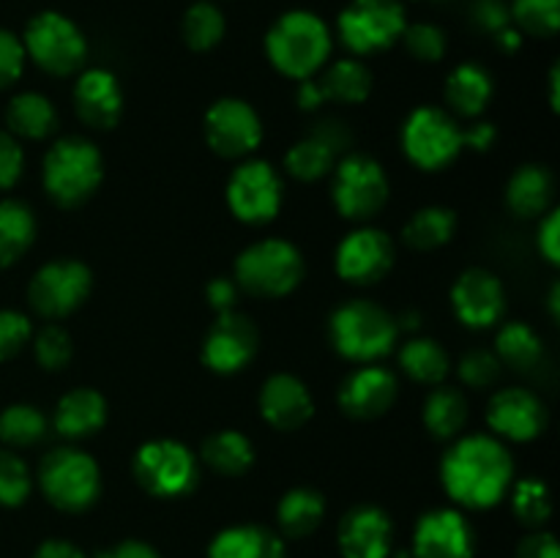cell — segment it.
Wrapping results in <instances>:
<instances>
[{
  "mask_svg": "<svg viewBox=\"0 0 560 558\" xmlns=\"http://www.w3.org/2000/svg\"><path fill=\"white\" fill-rule=\"evenodd\" d=\"M441 479L459 507L490 509L512 487V454L492 435L459 438L443 457Z\"/></svg>",
  "mask_w": 560,
  "mask_h": 558,
  "instance_id": "6da1fadb",
  "label": "cell"
},
{
  "mask_svg": "<svg viewBox=\"0 0 560 558\" xmlns=\"http://www.w3.org/2000/svg\"><path fill=\"white\" fill-rule=\"evenodd\" d=\"M266 55L284 77L310 80L331 55V31L312 11H288L268 31Z\"/></svg>",
  "mask_w": 560,
  "mask_h": 558,
  "instance_id": "7a4b0ae2",
  "label": "cell"
},
{
  "mask_svg": "<svg viewBox=\"0 0 560 558\" xmlns=\"http://www.w3.org/2000/svg\"><path fill=\"white\" fill-rule=\"evenodd\" d=\"M44 189L60 208H77L91 200L104 175L98 148L85 137H60L44 156Z\"/></svg>",
  "mask_w": 560,
  "mask_h": 558,
  "instance_id": "3957f363",
  "label": "cell"
},
{
  "mask_svg": "<svg viewBox=\"0 0 560 558\" xmlns=\"http://www.w3.org/2000/svg\"><path fill=\"white\" fill-rule=\"evenodd\" d=\"M399 321L372 301L355 299L339 306L328 321L334 350L350 361H377L397 345Z\"/></svg>",
  "mask_w": 560,
  "mask_h": 558,
  "instance_id": "277c9868",
  "label": "cell"
},
{
  "mask_svg": "<svg viewBox=\"0 0 560 558\" xmlns=\"http://www.w3.org/2000/svg\"><path fill=\"white\" fill-rule=\"evenodd\" d=\"M304 279V257L290 241L266 239L246 246L235 260V284L257 299L293 293Z\"/></svg>",
  "mask_w": 560,
  "mask_h": 558,
  "instance_id": "5b68a950",
  "label": "cell"
},
{
  "mask_svg": "<svg viewBox=\"0 0 560 558\" xmlns=\"http://www.w3.org/2000/svg\"><path fill=\"white\" fill-rule=\"evenodd\" d=\"M38 485L52 507L63 512H85L102 492V470L82 449L60 446L42 460Z\"/></svg>",
  "mask_w": 560,
  "mask_h": 558,
  "instance_id": "8992f818",
  "label": "cell"
},
{
  "mask_svg": "<svg viewBox=\"0 0 560 558\" xmlns=\"http://www.w3.org/2000/svg\"><path fill=\"white\" fill-rule=\"evenodd\" d=\"M27 58L36 60L38 69L55 77H69L82 69L88 58V42L80 27L58 11H42L33 16L22 38Z\"/></svg>",
  "mask_w": 560,
  "mask_h": 558,
  "instance_id": "52a82bcc",
  "label": "cell"
},
{
  "mask_svg": "<svg viewBox=\"0 0 560 558\" xmlns=\"http://www.w3.org/2000/svg\"><path fill=\"white\" fill-rule=\"evenodd\" d=\"M402 151L416 167L435 173L457 162L465 151L463 129L446 109L419 107L402 126Z\"/></svg>",
  "mask_w": 560,
  "mask_h": 558,
  "instance_id": "ba28073f",
  "label": "cell"
},
{
  "mask_svg": "<svg viewBox=\"0 0 560 558\" xmlns=\"http://www.w3.org/2000/svg\"><path fill=\"white\" fill-rule=\"evenodd\" d=\"M135 479L137 485L153 498H180L186 492L195 490L197 476V460L184 443L170 441V438H159V441H148L137 449L135 454Z\"/></svg>",
  "mask_w": 560,
  "mask_h": 558,
  "instance_id": "9c48e42d",
  "label": "cell"
},
{
  "mask_svg": "<svg viewBox=\"0 0 560 558\" xmlns=\"http://www.w3.org/2000/svg\"><path fill=\"white\" fill-rule=\"evenodd\" d=\"M334 206L345 219L364 222L388 202V178L381 164L366 153H345L334 164Z\"/></svg>",
  "mask_w": 560,
  "mask_h": 558,
  "instance_id": "30bf717a",
  "label": "cell"
},
{
  "mask_svg": "<svg viewBox=\"0 0 560 558\" xmlns=\"http://www.w3.org/2000/svg\"><path fill=\"white\" fill-rule=\"evenodd\" d=\"M408 16L399 0H353L337 20L339 38L355 55L388 49L402 38Z\"/></svg>",
  "mask_w": 560,
  "mask_h": 558,
  "instance_id": "8fae6325",
  "label": "cell"
},
{
  "mask_svg": "<svg viewBox=\"0 0 560 558\" xmlns=\"http://www.w3.org/2000/svg\"><path fill=\"white\" fill-rule=\"evenodd\" d=\"M91 268L80 260H52L38 268L27 288L31 306L44 317H66L91 295Z\"/></svg>",
  "mask_w": 560,
  "mask_h": 558,
  "instance_id": "7c38bea8",
  "label": "cell"
},
{
  "mask_svg": "<svg viewBox=\"0 0 560 558\" xmlns=\"http://www.w3.org/2000/svg\"><path fill=\"white\" fill-rule=\"evenodd\" d=\"M282 178L262 159L244 162L228 181L230 211L246 224H266L277 219L279 208H282Z\"/></svg>",
  "mask_w": 560,
  "mask_h": 558,
  "instance_id": "4fadbf2b",
  "label": "cell"
},
{
  "mask_svg": "<svg viewBox=\"0 0 560 558\" xmlns=\"http://www.w3.org/2000/svg\"><path fill=\"white\" fill-rule=\"evenodd\" d=\"M206 142L224 159L249 156L262 142L260 115L244 98H219L206 113Z\"/></svg>",
  "mask_w": 560,
  "mask_h": 558,
  "instance_id": "5bb4252c",
  "label": "cell"
},
{
  "mask_svg": "<svg viewBox=\"0 0 560 558\" xmlns=\"http://www.w3.org/2000/svg\"><path fill=\"white\" fill-rule=\"evenodd\" d=\"M260 334L241 312H222L202 339V364L219 375L241 372L257 353Z\"/></svg>",
  "mask_w": 560,
  "mask_h": 558,
  "instance_id": "9a60e30c",
  "label": "cell"
},
{
  "mask_svg": "<svg viewBox=\"0 0 560 558\" xmlns=\"http://www.w3.org/2000/svg\"><path fill=\"white\" fill-rule=\"evenodd\" d=\"M394 244L383 230L359 228L337 246V274L350 284H375L392 271Z\"/></svg>",
  "mask_w": 560,
  "mask_h": 558,
  "instance_id": "2e32d148",
  "label": "cell"
},
{
  "mask_svg": "<svg viewBox=\"0 0 560 558\" xmlns=\"http://www.w3.org/2000/svg\"><path fill=\"white\" fill-rule=\"evenodd\" d=\"M452 306L468 328H490L506 312V290L487 268H468L452 288Z\"/></svg>",
  "mask_w": 560,
  "mask_h": 558,
  "instance_id": "e0dca14e",
  "label": "cell"
},
{
  "mask_svg": "<svg viewBox=\"0 0 560 558\" xmlns=\"http://www.w3.org/2000/svg\"><path fill=\"white\" fill-rule=\"evenodd\" d=\"M474 528L457 509H432L416 523V558H474Z\"/></svg>",
  "mask_w": 560,
  "mask_h": 558,
  "instance_id": "ac0fdd59",
  "label": "cell"
},
{
  "mask_svg": "<svg viewBox=\"0 0 560 558\" xmlns=\"http://www.w3.org/2000/svg\"><path fill=\"white\" fill-rule=\"evenodd\" d=\"M487 425L498 438H506V441H534L545 432V403L525 388H503L487 405Z\"/></svg>",
  "mask_w": 560,
  "mask_h": 558,
  "instance_id": "d6986e66",
  "label": "cell"
},
{
  "mask_svg": "<svg viewBox=\"0 0 560 558\" xmlns=\"http://www.w3.org/2000/svg\"><path fill=\"white\" fill-rule=\"evenodd\" d=\"M397 377L386 367H359L339 383V408L350 419H377L397 399Z\"/></svg>",
  "mask_w": 560,
  "mask_h": 558,
  "instance_id": "ffe728a7",
  "label": "cell"
},
{
  "mask_svg": "<svg viewBox=\"0 0 560 558\" xmlns=\"http://www.w3.org/2000/svg\"><path fill=\"white\" fill-rule=\"evenodd\" d=\"M392 534V518L381 507L361 503L339 523V550L345 558H388Z\"/></svg>",
  "mask_w": 560,
  "mask_h": 558,
  "instance_id": "44dd1931",
  "label": "cell"
},
{
  "mask_svg": "<svg viewBox=\"0 0 560 558\" xmlns=\"http://www.w3.org/2000/svg\"><path fill=\"white\" fill-rule=\"evenodd\" d=\"M74 109L91 129H113L124 115V93L118 77L107 69L82 71L74 85Z\"/></svg>",
  "mask_w": 560,
  "mask_h": 558,
  "instance_id": "7402d4cb",
  "label": "cell"
},
{
  "mask_svg": "<svg viewBox=\"0 0 560 558\" xmlns=\"http://www.w3.org/2000/svg\"><path fill=\"white\" fill-rule=\"evenodd\" d=\"M312 403L310 388L304 386V381H299L295 375H271L260 388V414L273 430H299L306 421L312 419Z\"/></svg>",
  "mask_w": 560,
  "mask_h": 558,
  "instance_id": "603a6c76",
  "label": "cell"
},
{
  "mask_svg": "<svg viewBox=\"0 0 560 558\" xmlns=\"http://www.w3.org/2000/svg\"><path fill=\"white\" fill-rule=\"evenodd\" d=\"M350 142L348 131L339 129V124L317 126L312 135L295 142L284 156V167L293 178L299 181H317L326 173H331L337 164L339 151Z\"/></svg>",
  "mask_w": 560,
  "mask_h": 558,
  "instance_id": "cb8c5ba5",
  "label": "cell"
},
{
  "mask_svg": "<svg viewBox=\"0 0 560 558\" xmlns=\"http://www.w3.org/2000/svg\"><path fill=\"white\" fill-rule=\"evenodd\" d=\"M107 421V399L96 392V388H71L58 399L55 408L52 425L69 441H80V438H91L98 432Z\"/></svg>",
  "mask_w": 560,
  "mask_h": 558,
  "instance_id": "d4e9b609",
  "label": "cell"
},
{
  "mask_svg": "<svg viewBox=\"0 0 560 558\" xmlns=\"http://www.w3.org/2000/svg\"><path fill=\"white\" fill-rule=\"evenodd\" d=\"M552 191H556V181L545 164H523L509 178L506 202L520 219H534L550 211Z\"/></svg>",
  "mask_w": 560,
  "mask_h": 558,
  "instance_id": "484cf974",
  "label": "cell"
},
{
  "mask_svg": "<svg viewBox=\"0 0 560 558\" xmlns=\"http://www.w3.org/2000/svg\"><path fill=\"white\" fill-rule=\"evenodd\" d=\"M208 558H284V545L262 525H233L211 542Z\"/></svg>",
  "mask_w": 560,
  "mask_h": 558,
  "instance_id": "4316f807",
  "label": "cell"
},
{
  "mask_svg": "<svg viewBox=\"0 0 560 558\" xmlns=\"http://www.w3.org/2000/svg\"><path fill=\"white\" fill-rule=\"evenodd\" d=\"M490 71L479 63H463L448 74L446 80V104L463 118H476L487 109L492 98Z\"/></svg>",
  "mask_w": 560,
  "mask_h": 558,
  "instance_id": "83f0119b",
  "label": "cell"
},
{
  "mask_svg": "<svg viewBox=\"0 0 560 558\" xmlns=\"http://www.w3.org/2000/svg\"><path fill=\"white\" fill-rule=\"evenodd\" d=\"M202 463L222 476H241L255 465V446L238 430H219L202 443Z\"/></svg>",
  "mask_w": 560,
  "mask_h": 558,
  "instance_id": "f1b7e54d",
  "label": "cell"
},
{
  "mask_svg": "<svg viewBox=\"0 0 560 558\" xmlns=\"http://www.w3.org/2000/svg\"><path fill=\"white\" fill-rule=\"evenodd\" d=\"M36 217L20 200H0V268L11 266L31 249Z\"/></svg>",
  "mask_w": 560,
  "mask_h": 558,
  "instance_id": "f546056e",
  "label": "cell"
},
{
  "mask_svg": "<svg viewBox=\"0 0 560 558\" xmlns=\"http://www.w3.org/2000/svg\"><path fill=\"white\" fill-rule=\"evenodd\" d=\"M323 514H326V501L312 487H293L290 492H284L277 507L279 528L293 539L310 536L320 525Z\"/></svg>",
  "mask_w": 560,
  "mask_h": 558,
  "instance_id": "4dcf8cb0",
  "label": "cell"
},
{
  "mask_svg": "<svg viewBox=\"0 0 560 558\" xmlns=\"http://www.w3.org/2000/svg\"><path fill=\"white\" fill-rule=\"evenodd\" d=\"M5 120H9V129L14 135L27 137V140H42L55 131L58 113H55L52 102L42 93H20L9 102Z\"/></svg>",
  "mask_w": 560,
  "mask_h": 558,
  "instance_id": "1f68e13d",
  "label": "cell"
},
{
  "mask_svg": "<svg viewBox=\"0 0 560 558\" xmlns=\"http://www.w3.org/2000/svg\"><path fill=\"white\" fill-rule=\"evenodd\" d=\"M320 91L326 102H342V104H361L372 93V74L361 60L342 58L326 69L320 77Z\"/></svg>",
  "mask_w": 560,
  "mask_h": 558,
  "instance_id": "d6a6232c",
  "label": "cell"
},
{
  "mask_svg": "<svg viewBox=\"0 0 560 558\" xmlns=\"http://www.w3.org/2000/svg\"><path fill=\"white\" fill-rule=\"evenodd\" d=\"M468 421V403L457 388L441 386L424 399V427L441 441H452Z\"/></svg>",
  "mask_w": 560,
  "mask_h": 558,
  "instance_id": "836d02e7",
  "label": "cell"
},
{
  "mask_svg": "<svg viewBox=\"0 0 560 558\" xmlns=\"http://www.w3.org/2000/svg\"><path fill=\"white\" fill-rule=\"evenodd\" d=\"M454 230H457V217H454L452 208L427 206L408 219V224L402 230V239L413 249L427 252L438 249L446 241H452Z\"/></svg>",
  "mask_w": 560,
  "mask_h": 558,
  "instance_id": "e575fe53",
  "label": "cell"
},
{
  "mask_svg": "<svg viewBox=\"0 0 560 558\" xmlns=\"http://www.w3.org/2000/svg\"><path fill=\"white\" fill-rule=\"evenodd\" d=\"M399 364H402L405 375L413 377L416 383H427V386L441 383L448 375V367H452L441 342L427 337L408 339L399 350Z\"/></svg>",
  "mask_w": 560,
  "mask_h": 558,
  "instance_id": "d590c367",
  "label": "cell"
},
{
  "mask_svg": "<svg viewBox=\"0 0 560 558\" xmlns=\"http://www.w3.org/2000/svg\"><path fill=\"white\" fill-rule=\"evenodd\" d=\"M541 353H545V345H541V337L523 321L506 323V326L498 332L495 339V356L501 364L514 367V370H530L541 361Z\"/></svg>",
  "mask_w": 560,
  "mask_h": 558,
  "instance_id": "8d00e7d4",
  "label": "cell"
},
{
  "mask_svg": "<svg viewBox=\"0 0 560 558\" xmlns=\"http://www.w3.org/2000/svg\"><path fill=\"white\" fill-rule=\"evenodd\" d=\"M224 38V14L208 0L189 5L184 14V42L197 53L213 49Z\"/></svg>",
  "mask_w": 560,
  "mask_h": 558,
  "instance_id": "74e56055",
  "label": "cell"
},
{
  "mask_svg": "<svg viewBox=\"0 0 560 558\" xmlns=\"http://www.w3.org/2000/svg\"><path fill=\"white\" fill-rule=\"evenodd\" d=\"M47 435V419L33 405H9L0 414V441L9 446H33Z\"/></svg>",
  "mask_w": 560,
  "mask_h": 558,
  "instance_id": "f35d334b",
  "label": "cell"
},
{
  "mask_svg": "<svg viewBox=\"0 0 560 558\" xmlns=\"http://www.w3.org/2000/svg\"><path fill=\"white\" fill-rule=\"evenodd\" d=\"M509 11L520 33L552 38L560 27V0H514Z\"/></svg>",
  "mask_w": 560,
  "mask_h": 558,
  "instance_id": "ab89813d",
  "label": "cell"
},
{
  "mask_svg": "<svg viewBox=\"0 0 560 558\" xmlns=\"http://www.w3.org/2000/svg\"><path fill=\"white\" fill-rule=\"evenodd\" d=\"M512 507L520 523L528 528H541L552 512L550 490L541 479H520L512 492Z\"/></svg>",
  "mask_w": 560,
  "mask_h": 558,
  "instance_id": "60d3db41",
  "label": "cell"
},
{
  "mask_svg": "<svg viewBox=\"0 0 560 558\" xmlns=\"http://www.w3.org/2000/svg\"><path fill=\"white\" fill-rule=\"evenodd\" d=\"M33 479L27 465L9 449H0V503L20 507L31 496Z\"/></svg>",
  "mask_w": 560,
  "mask_h": 558,
  "instance_id": "b9f144b4",
  "label": "cell"
},
{
  "mask_svg": "<svg viewBox=\"0 0 560 558\" xmlns=\"http://www.w3.org/2000/svg\"><path fill=\"white\" fill-rule=\"evenodd\" d=\"M405 49L413 55L419 63H438L446 55V33L432 22H416L402 31Z\"/></svg>",
  "mask_w": 560,
  "mask_h": 558,
  "instance_id": "7bdbcfd3",
  "label": "cell"
},
{
  "mask_svg": "<svg viewBox=\"0 0 560 558\" xmlns=\"http://www.w3.org/2000/svg\"><path fill=\"white\" fill-rule=\"evenodd\" d=\"M33 350H36V359L44 370L58 372L71 361L74 345H71V337L60 326H44L42 332L36 334Z\"/></svg>",
  "mask_w": 560,
  "mask_h": 558,
  "instance_id": "ee69618b",
  "label": "cell"
},
{
  "mask_svg": "<svg viewBox=\"0 0 560 558\" xmlns=\"http://www.w3.org/2000/svg\"><path fill=\"white\" fill-rule=\"evenodd\" d=\"M501 375V361L492 350H470L459 361V377L474 388H487Z\"/></svg>",
  "mask_w": 560,
  "mask_h": 558,
  "instance_id": "f6af8a7d",
  "label": "cell"
},
{
  "mask_svg": "<svg viewBox=\"0 0 560 558\" xmlns=\"http://www.w3.org/2000/svg\"><path fill=\"white\" fill-rule=\"evenodd\" d=\"M33 337V326L22 312L0 310V361L20 353Z\"/></svg>",
  "mask_w": 560,
  "mask_h": 558,
  "instance_id": "bcb514c9",
  "label": "cell"
},
{
  "mask_svg": "<svg viewBox=\"0 0 560 558\" xmlns=\"http://www.w3.org/2000/svg\"><path fill=\"white\" fill-rule=\"evenodd\" d=\"M25 47H22V38H16L11 31L0 27V88H9L11 82H16L25 69Z\"/></svg>",
  "mask_w": 560,
  "mask_h": 558,
  "instance_id": "7dc6e473",
  "label": "cell"
},
{
  "mask_svg": "<svg viewBox=\"0 0 560 558\" xmlns=\"http://www.w3.org/2000/svg\"><path fill=\"white\" fill-rule=\"evenodd\" d=\"M22 170H25V153L20 142L9 131H0V189H11L22 178Z\"/></svg>",
  "mask_w": 560,
  "mask_h": 558,
  "instance_id": "c3c4849f",
  "label": "cell"
},
{
  "mask_svg": "<svg viewBox=\"0 0 560 558\" xmlns=\"http://www.w3.org/2000/svg\"><path fill=\"white\" fill-rule=\"evenodd\" d=\"M474 22L487 33H501L503 27L512 25V11L506 9L503 0H476L474 5Z\"/></svg>",
  "mask_w": 560,
  "mask_h": 558,
  "instance_id": "681fc988",
  "label": "cell"
},
{
  "mask_svg": "<svg viewBox=\"0 0 560 558\" xmlns=\"http://www.w3.org/2000/svg\"><path fill=\"white\" fill-rule=\"evenodd\" d=\"M206 301L217 315H222V312H233L235 301H238V284H235V279L230 277L211 279L206 288Z\"/></svg>",
  "mask_w": 560,
  "mask_h": 558,
  "instance_id": "f907efd6",
  "label": "cell"
},
{
  "mask_svg": "<svg viewBox=\"0 0 560 558\" xmlns=\"http://www.w3.org/2000/svg\"><path fill=\"white\" fill-rule=\"evenodd\" d=\"M539 249L552 266L560 263V211H547L545 219L539 224Z\"/></svg>",
  "mask_w": 560,
  "mask_h": 558,
  "instance_id": "816d5d0a",
  "label": "cell"
},
{
  "mask_svg": "<svg viewBox=\"0 0 560 558\" xmlns=\"http://www.w3.org/2000/svg\"><path fill=\"white\" fill-rule=\"evenodd\" d=\"M517 558H560L556 536L547 534V531H534L520 542Z\"/></svg>",
  "mask_w": 560,
  "mask_h": 558,
  "instance_id": "f5cc1de1",
  "label": "cell"
},
{
  "mask_svg": "<svg viewBox=\"0 0 560 558\" xmlns=\"http://www.w3.org/2000/svg\"><path fill=\"white\" fill-rule=\"evenodd\" d=\"M96 558H159V553L151 545L140 539H126L118 542L115 547H107L104 553H98Z\"/></svg>",
  "mask_w": 560,
  "mask_h": 558,
  "instance_id": "db71d44e",
  "label": "cell"
},
{
  "mask_svg": "<svg viewBox=\"0 0 560 558\" xmlns=\"http://www.w3.org/2000/svg\"><path fill=\"white\" fill-rule=\"evenodd\" d=\"M495 137H498L495 126L485 124V120H481V124L468 126V129H463L465 148H474V151H481V153L490 151L492 142H495Z\"/></svg>",
  "mask_w": 560,
  "mask_h": 558,
  "instance_id": "11a10c76",
  "label": "cell"
},
{
  "mask_svg": "<svg viewBox=\"0 0 560 558\" xmlns=\"http://www.w3.org/2000/svg\"><path fill=\"white\" fill-rule=\"evenodd\" d=\"M33 558H88L85 553L80 550L77 545H71V542L66 539H47L38 545L36 556Z\"/></svg>",
  "mask_w": 560,
  "mask_h": 558,
  "instance_id": "9f6ffc18",
  "label": "cell"
},
{
  "mask_svg": "<svg viewBox=\"0 0 560 558\" xmlns=\"http://www.w3.org/2000/svg\"><path fill=\"white\" fill-rule=\"evenodd\" d=\"M299 91H295V102H299L301 109H317L323 102H326V96H323L320 91V82L315 80V77H310V80H299Z\"/></svg>",
  "mask_w": 560,
  "mask_h": 558,
  "instance_id": "6f0895ef",
  "label": "cell"
},
{
  "mask_svg": "<svg viewBox=\"0 0 560 558\" xmlns=\"http://www.w3.org/2000/svg\"><path fill=\"white\" fill-rule=\"evenodd\" d=\"M495 42L503 53H517L520 44H523V33H520L517 27L509 25V27H503L501 33H495Z\"/></svg>",
  "mask_w": 560,
  "mask_h": 558,
  "instance_id": "680465c9",
  "label": "cell"
},
{
  "mask_svg": "<svg viewBox=\"0 0 560 558\" xmlns=\"http://www.w3.org/2000/svg\"><path fill=\"white\" fill-rule=\"evenodd\" d=\"M558 85H560V71L558 66H552L550 71V107L558 113Z\"/></svg>",
  "mask_w": 560,
  "mask_h": 558,
  "instance_id": "91938a15",
  "label": "cell"
},
{
  "mask_svg": "<svg viewBox=\"0 0 560 558\" xmlns=\"http://www.w3.org/2000/svg\"><path fill=\"white\" fill-rule=\"evenodd\" d=\"M550 315H552V321H558L560 317V284L558 282L550 288Z\"/></svg>",
  "mask_w": 560,
  "mask_h": 558,
  "instance_id": "94428289",
  "label": "cell"
},
{
  "mask_svg": "<svg viewBox=\"0 0 560 558\" xmlns=\"http://www.w3.org/2000/svg\"><path fill=\"white\" fill-rule=\"evenodd\" d=\"M419 315L416 312H410V315H402V328H419Z\"/></svg>",
  "mask_w": 560,
  "mask_h": 558,
  "instance_id": "6125c7cd",
  "label": "cell"
}]
</instances>
